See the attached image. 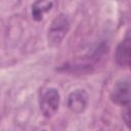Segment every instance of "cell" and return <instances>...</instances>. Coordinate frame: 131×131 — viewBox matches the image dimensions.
I'll return each mask as SVG.
<instances>
[{
	"mask_svg": "<svg viewBox=\"0 0 131 131\" xmlns=\"http://www.w3.org/2000/svg\"><path fill=\"white\" fill-rule=\"evenodd\" d=\"M60 94L55 88H48L42 94L40 99V110L45 118H51L59 107Z\"/></svg>",
	"mask_w": 131,
	"mask_h": 131,
	"instance_id": "obj_2",
	"label": "cell"
},
{
	"mask_svg": "<svg viewBox=\"0 0 131 131\" xmlns=\"http://www.w3.org/2000/svg\"><path fill=\"white\" fill-rule=\"evenodd\" d=\"M123 113H122V118L127 127H130V121H131V116H130V104L124 105L123 106Z\"/></svg>",
	"mask_w": 131,
	"mask_h": 131,
	"instance_id": "obj_7",
	"label": "cell"
},
{
	"mask_svg": "<svg viewBox=\"0 0 131 131\" xmlns=\"http://www.w3.org/2000/svg\"><path fill=\"white\" fill-rule=\"evenodd\" d=\"M111 99L114 103L122 106L130 104V79L123 78L116 82L111 92Z\"/></svg>",
	"mask_w": 131,
	"mask_h": 131,
	"instance_id": "obj_3",
	"label": "cell"
},
{
	"mask_svg": "<svg viewBox=\"0 0 131 131\" xmlns=\"http://www.w3.org/2000/svg\"><path fill=\"white\" fill-rule=\"evenodd\" d=\"M53 6L52 0H36L32 5V17L39 21Z\"/></svg>",
	"mask_w": 131,
	"mask_h": 131,
	"instance_id": "obj_6",
	"label": "cell"
},
{
	"mask_svg": "<svg viewBox=\"0 0 131 131\" xmlns=\"http://www.w3.org/2000/svg\"><path fill=\"white\" fill-rule=\"evenodd\" d=\"M70 29V20L63 13L58 14L50 24L47 32V40L49 45L56 46L68 34Z\"/></svg>",
	"mask_w": 131,
	"mask_h": 131,
	"instance_id": "obj_1",
	"label": "cell"
},
{
	"mask_svg": "<svg viewBox=\"0 0 131 131\" xmlns=\"http://www.w3.org/2000/svg\"><path fill=\"white\" fill-rule=\"evenodd\" d=\"M88 101V93L84 89H76L69 94L67 99V105L71 112L75 114H81L87 108Z\"/></svg>",
	"mask_w": 131,
	"mask_h": 131,
	"instance_id": "obj_4",
	"label": "cell"
},
{
	"mask_svg": "<svg viewBox=\"0 0 131 131\" xmlns=\"http://www.w3.org/2000/svg\"><path fill=\"white\" fill-rule=\"evenodd\" d=\"M130 50H131V39L129 32H127L125 38L117 46L115 53L116 62L121 68H128L130 66Z\"/></svg>",
	"mask_w": 131,
	"mask_h": 131,
	"instance_id": "obj_5",
	"label": "cell"
}]
</instances>
